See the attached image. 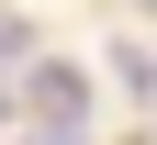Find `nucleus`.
Returning a JSON list of instances; mask_svg holds the SVG:
<instances>
[{"mask_svg":"<svg viewBox=\"0 0 157 145\" xmlns=\"http://www.w3.org/2000/svg\"><path fill=\"white\" fill-rule=\"evenodd\" d=\"M23 112L45 123V134H78V112H90V78H78V67H56V56H45V67L23 78Z\"/></svg>","mask_w":157,"mask_h":145,"instance_id":"obj_1","label":"nucleus"},{"mask_svg":"<svg viewBox=\"0 0 157 145\" xmlns=\"http://www.w3.org/2000/svg\"><path fill=\"white\" fill-rule=\"evenodd\" d=\"M23 56H34V23H23V11H0V67H23Z\"/></svg>","mask_w":157,"mask_h":145,"instance_id":"obj_2","label":"nucleus"},{"mask_svg":"<svg viewBox=\"0 0 157 145\" xmlns=\"http://www.w3.org/2000/svg\"><path fill=\"white\" fill-rule=\"evenodd\" d=\"M23 145H67V134H23Z\"/></svg>","mask_w":157,"mask_h":145,"instance_id":"obj_3","label":"nucleus"},{"mask_svg":"<svg viewBox=\"0 0 157 145\" xmlns=\"http://www.w3.org/2000/svg\"><path fill=\"white\" fill-rule=\"evenodd\" d=\"M135 11H157V0H135Z\"/></svg>","mask_w":157,"mask_h":145,"instance_id":"obj_4","label":"nucleus"},{"mask_svg":"<svg viewBox=\"0 0 157 145\" xmlns=\"http://www.w3.org/2000/svg\"><path fill=\"white\" fill-rule=\"evenodd\" d=\"M0 123H11V100H0Z\"/></svg>","mask_w":157,"mask_h":145,"instance_id":"obj_5","label":"nucleus"}]
</instances>
